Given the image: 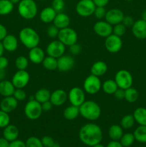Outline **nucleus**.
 Segmentation results:
<instances>
[{
    "label": "nucleus",
    "instance_id": "1",
    "mask_svg": "<svg viewBox=\"0 0 146 147\" xmlns=\"http://www.w3.org/2000/svg\"><path fill=\"white\" fill-rule=\"evenodd\" d=\"M103 134L101 128L94 123L83 125L79 131V138L84 145L93 146L101 143Z\"/></svg>",
    "mask_w": 146,
    "mask_h": 147
},
{
    "label": "nucleus",
    "instance_id": "2",
    "mask_svg": "<svg viewBox=\"0 0 146 147\" xmlns=\"http://www.w3.org/2000/svg\"><path fill=\"white\" fill-rule=\"evenodd\" d=\"M19 39L21 44L29 50L38 46L40 42V37L37 32L30 27H24L20 30Z\"/></svg>",
    "mask_w": 146,
    "mask_h": 147
},
{
    "label": "nucleus",
    "instance_id": "3",
    "mask_svg": "<svg viewBox=\"0 0 146 147\" xmlns=\"http://www.w3.org/2000/svg\"><path fill=\"white\" fill-rule=\"evenodd\" d=\"M80 115L90 121L97 120L101 116V108L94 100H85L79 107Z\"/></svg>",
    "mask_w": 146,
    "mask_h": 147
},
{
    "label": "nucleus",
    "instance_id": "4",
    "mask_svg": "<svg viewBox=\"0 0 146 147\" xmlns=\"http://www.w3.org/2000/svg\"><path fill=\"white\" fill-rule=\"evenodd\" d=\"M18 13L24 20H31L38 12L37 4L34 0H21L17 7Z\"/></svg>",
    "mask_w": 146,
    "mask_h": 147
},
{
    "label": "nucleus",
    "instance_id": "5",
    "mask_svg": "<svg viewBox=\"0 0 146 147\" xmlns=\"http://www.w3.org/2000/svg\"><path fill=\"white\" fill-rule=\"evenodd\" d=\"M24 115L29 120H37L42 114V109L41 103L33 99L29 100V101L24 106Z\"/></svg>",
    "mask_w": 146,
    "mask_h": 147
},
{
    "label": "nucleus",
    "instance_id": "6",
    "mask_svg": "<svg viewBox=\"0 0 146 147\" xmlns=\"http://www.w3.org/2000/svg\"><path fill=\"white\" fill-rule=\"evenodd\" d=\"M102 88V83L100 78L90 74L87 76L83 83V90L90 95H94L98 93Z\"/></svg>",
    "mask_w": 146,
    "mask_h": 147
},
{
    "label": "nucleus",
    "instance_id": "7",
    "mask_svg": "<svg viewBox=\"0 0 146 147\" xmlns=\"http://www.w3.org/2000/svg\"><path fill=\"white\" fill-rule=\"evenodd\" d=\"M57 38L64 45L70 47V46L77 43L78 35H77V33L75 30H73L71 27H68L60 30V32H59Z\"/></svg>",
    "mask_w": 146,
    "mask_h": 147
},
{
    "label": "nucleus",
    "instance_id": "8",
    "mask_svg": "<svg viewBox=\"0 0 146 147\" xmlns=\"http://www.w3.org/2000/svg\"><path fill=\"white\" fill-rule=\"evenodd\" d=\"M96 6L92 0H80L77 3L75 11L82 17H89L94 14Z\"/></svg>",
    "mask_w": 146,
    "mask_h": 147
},
{
    "label": "nucleus",
    "instance_id": "9",
    "mask_svg": "<svg viewBox=\"0 0 146 147\" xmlns=\"http://www.w3.org/2000/svg\"><path fill=\"white\" fill-rule=\"evenodd\" d=\"M114 80L118 88L124 90L132 87L133 83V76L128 70H118L115 76Z\"/></svg>",
    "mask_w": 146,
    "mask_h": 147
},
{
    "label": "nucleus",
    "instance_id": "10",
    "mask_svg": "<svg viewBox=\"0 0 146 147\" xmlns=\"http://www.w3.org/2000/svg\"><path fill=\"white\" fill-rule=\"evenodd\" d=\"M68 100L70 104L80 107L85 101V92L79 87H74L68 93Z\"/></svg>",
    "mask_w": 146,
    "mask_h": 147
},
{
    "label": "nucleus",
    "instance_id": "11",
    "mask_svg": "<svg viewBox=\"0 0 146 147\" xmlns=\"http://www.w3.org/2000/svg\"><path fill=\"white\" fill-rule=\"evenodd\" d=\"M65 50L66 46L59 40H56L49 43L46 48V52L49 56L57 59L64 55Z\"/></svg>",
    "mask_w": 146,
    "mask_h": 147
},
{
    "label": "nucleus",
    "instance_id": "12",
    "mask_svg": "<svg viewBox=\"0 0 146 147\" xmlns=\"http://www.w3.org/2000/svg\"><path fill=\"white\" fill-rule=\"evenodd\" d=\"M123 40L121 37L114 34L107 37L104 40V47L110 53H117L122 49Z\"/></svg>",
    "mask_w": 146,
    "mask_h": 147
},
{
    "label": "nucleus",
    "instance_id": "13",
    "mask_svg": "<svg viewBox=\"0 0 146 147\" xmlns=\"http://www.w3.org/2000/svg\"><path fill=\"white\" fill-rule=\"evenodd\" d=\"M30 76L27 70H17L11 78V83L15 88H23L28 85Z\"/></svg>",
    "mask_w": 146,
    "mask_h": 147
},
{
    "label": "nucleus",
    "instance_id": "14",
    "mask_svg": "<svg viewBox=\"0 0 146 147\" xmlns=\"http://www.w3.org/2000/svg\"><path fill=\"white\" fill-rule=\"evenodd\" d=\"M113 26L106 21H98L93 26V30L97 35L106 38L113 34Z\"/></svg>",
    "mask_w": 146,
    "mask_h": 147
},
{
    "label": "nucleus",
    "instance_id": "15",
    "mask_svg": "<svg viewBox=\"0 0 146 147\" xmlns=\"http://www.w3.org/2000/svg\"><path fill=\"white\" fill-rule=\"evenodd\" d=\"M125 14L121 9L117 8H113L107 11L104 19H105L106 22L114 26L115 24L122 23Z\"/></svg>",
    "mask_w": 146,
    "mask_h": 147
},
{
    "label": "nucleus",
    "instance_id": "16",
    "mask_svg": "<svg viewBox=\"0 0 146 147\" xmlns=\"http://www.w3.org/2000/svg\"><path fill=\"white\" fill-rule=\"evenodd\" d=\"M74 59L72 56L63 55L57 58V70L60 72H67L74 66Z\"/></svg>",
    "mask_w": 146,
    "mask_h": 147
},
{
    "label": "nucleus",
    "instance_id": "17",
    "mask_svg": "<svg viewBox=\"0 0 146 147\" xmlns=\"http://www.w3.org/2000/svg\"><path fill=\"white\" fill-rule=\"evenodd\" d=\"M68 99L67 92L63 89H57L51 93L50 101L54 106H61L66 103Z\"/></svg>",
    "mask_w": 146,
    "mask_h": 147
},
{
    "label": "nucleus",
    "instance_id": "18",
    "mask_svg": "<svg viewBox=\"0 0 146 147\" xmlns=\"http://www.w3.org/2000/svg\"><path fill=\"white\" fill-rule=\"evenodd\" d=\"M133 34L139 40L146 39V22L143 20H137L132 26Z\"/></svg>",
    "mask_w": 146,
    "mask_h": 147
},
{
    "label": "nucleus",
    "instance_id": "19",
    "mask_svg": "<svg viewBox=\"0 0 146 147\" xmlns=\"http://www.w3.org/2000/svg\"><path fill=\"white\" fill-rule=\"evenodd\" d=\"M44 50L41 47H37L30 49L28 54V59L30 62L36 65L42 64L45 57Z\"/></svg>",
    "mask_w": 146,
    "mask_h": 147
},
{
    "label": "nucleus",
    "instance_id": "20",
    "mask_svg": "<svg viewBox=\"0 0 146 147\" xmlns=\"http://www.w3.org/2000/svg\"><path fill=\"white\" fill-rule=\"evenodd\" d=\"M18 106V100L13 96L4 97L0 103V109L1 110L9 113L14 111Z\"/></svg>",
    "mask_w": 146,
    "mask_h": 147
},
{
    "label": "nucleus",
    "instance_id": "21",
    "mask_svg": "<svg viewBox=\"0 0 146 147\" xmlns=\"http://www.w3.org/2000/svg\"><path fill=\"white\" fill-rule=\"evenodd\" d=\"M4 50L9 53H12L17 50L18 47V40L13 34H7L1 41Z\"/></svg>",
    "mask_w": 146,
    "mask_h": 147
},
{
    "label": "nucleus",
    "instance_id": "22",
    "mask_svg": "<svg viewBox=\"0 0 146 147\" xmlns=\"http://www.w3.org/2000/svg\"><path fill=\"white\" fill-rule=\"evenodd\" d=\"M57 13L52 7H47L42 9L40 13V18L42 22L50 24L53 22Z\"/></svg>",
    "mask_w": 146,
    "mask_h": 147
},
{
    "label": "nucleus",
    "instance_id": "23",
    "mask_svg": "<svg viewBox=\"0 0 146 147\" xmlns=\"http://www.w3.org/2000/svg\"><path fill=\"white\" fill-rule=\"evenodd\" d=\"M19 134V132L18 128L15 125L10 124L9 123L8 126L4 128L3 137L5 138L9 142H11L18 139Z\"/></svg>",
    "mask_w": 146,
    "mask_h": 147
},
{
    "label": "nucleus",
    "instance_id": "24",
    "mask_svg": "<svg viewBox=\"0 0 146 147\" xmlns=\"http://www.w3.org/2000/svg\"><path fill=\"white\" fill-rule=\"evenodd\" d=\"M70 24V18L67 14L64 12L57 13L53 21V24L60 30L68 27Z\"/></svg>",
    "mask_w": 146,
    "mask_h": 147
},
{
    "label": "nucleus",
    "instance_id": "25",
    "mask_svg": "<svg viewBox=\"0 0 146 147\" xmlns=\"http://www.w3.org/2000/svg\"><path fill=\"white\" fill-rule=\"evenodd\" d=\"M107 69H108V67H107V63L104 61L99 60V61L95 62L92 65L90 68V73L92 75L100 78L107 73Z\"/></svg>",
    "mask_w": 146,
    "mask_h": 147
},
{
    "label": "nucleus",
    "instance_id": "26",
    "mask_svg": "<svg viewBox=\"0 0 146 147\" xmlns=\"http://www.w3.org/2000/svg\"><path fill=\"white\" fill-rule=\"evenodd\" d=\"M15 89V87L11 81L7 80H3L0 81V95L3 97L13 96Z\"/></svg>",
    "mask_w": 146,
    "mask_h": 147
},
{
    "label": "nucleus",
    "instance_id": "27",
    "mask_svg": "<svg viewBox=\"0 0 146 147\" xmlns=\"http://www.w3.org/2000/svg\"><path fill=\"white\" fill-rule=\"evenodd\" d=\"M80 115V109L79 107L73 105H70L66 108L63 111V116L65 119L68 121H73L77 119Z\"/></svg>",
    "mask_w": 146,
    "mask_h": 147
},
{
    "label": "nucleus",
    "instance_id": "28",
    "mask_svg": "<svg viewBox=\"0 0 146 147\" xmlns=\"http://www.w3.org/2000/svg\"><path fill=\"white\" fill-rule=\"evenodd\" d=\"M135 122L140 126H146V109L144 107L137 108L133 112Z\"/></svg>",
    "mask_w": 146,
    "mask_h": 147
},
{
    "label": "nucleus",
    "instance_id": "29",
    "mask_svg": "<svg viewBox=\"0 0 146 147\" xmlns=\"http://www.w3.org/2000/svg\"><path fill=\"white\" fill-rule=\"evenodd\" d=\"M109 137L113 141H120L123 135V129L121 126L113 124L110 126L108 130Z\"/></svg>",
    "mask_w": 146,
    "mask_h": 147
},
{
    "label": "nucleus",
    "instance_id": "30",
    "mask_svg": "<svg viewBox=\"0 0 146 147\" xmlns=\"http://www.w3.org/2000/svg\"><path fill=\"white\" fill-rule=\"evenodd\" d=\"M117 88H118V86L117 83L115 81V80H113V79H108L102 84V89L106 94H114Z\"/></svg>",
    "mask_w": 146,
    "mask_h": 147
},
{
    "label": "nucleus",
    "instance_id": "31",
    "mask_svg": "<svg viewBox=\"0 0 146 147\" xmlns=\"http://www.w3.org/2000/svg\"><path fill=\"white\" fill-rule=\"evenodd\" d=\"M51 93L47 88L39 89L34 94V99L39 103H42L44 102L50 100Z\"/></svg>",
    "mask_w": 146,
    "mask_h": 147
},
{
    "label": "nucleus",
    "instance_id": "32",
    "mask_svg": "<svg viewBox=\"0 0 146 147\" xmlns=\"http://www.w3.org/2000/svg\"><path fill=\"white\" fill-rule=\"evenodd\" d=\"M139 98V93L135 88L130 87L125 90V98L128 103H133L137 101Z\"/></svg>",
    "mask_w": 146,
    "mask_h": 147
},
{
    "label": "nucleus",
    "instance_id": "33",
    "mask_svg": "<svg viewBox=\"0 0 146 147\" xmlns=\"http://www.w3.org/2000/svg\"><path fill=\"white\" fill-rule=\"evenodd\" d=\"M14 5L9 0H0V15L9 14L14 9Z\"/></svg>",
    "mask_w": 146,
    "mask_h": 147
},
{
    "label": "nucleus",
    "instance_id": "34",
    "mask_svg": "<svg viewBox=\"0 0 146 147\" xmlns=\"http://www.w3.org/2000/svg\"><path fill=\"white\" fill-rule=\"evenodd\" d=\"M133 134L137 142L146 144V126H139L135 130Z\"/></svg>",
    "mask_w": 146,
    "mask_h": 147
},
{
    "label": "nucleus",
    "instance_id": "35",
    "mask_svg": "<svg viewBox=\"0 0 146 147\" xmlns=\"http://www.w3.org/2000/svg\"><path fill=\"white\" fill-rule=\"evenodd\" d=\"M42 64L46 70H54L57 69V59L48 55L44 57Z\"/></svg>",
    "mask_w": 146,
    "mask_h": 147
},
{
    "label": "nucleus",
    "instance_id": "36",
    "mask_svg": "<svg viewBox=\"0 0 146 147\" xmlns=\"http://www.w3.org/2000/svg\"><path fill=\"white\" fill-rule=\"evenodd\" d=\"M134 116L132 114H127L122 118L120 121V126L124 129H130L133 127L135 124Z\"/></svg>",
    "mask_w": 146,
    "mask_h": 147
},
{
    "label": "nucleus",
    "instance_id": "37",
    "mask_svg": "<svg viewBox=\"0 0 146 147\" xmlns=\"http://www.w3.org/2000/svg\"><path fill=\"white\" fill-rule=\"evenodd\" d=\"M135 141L134 134L132 133L123 134V136L120 139V142L123 147H130L133 144Z\"/></svg>",
    "mask_w": 146,
    "mask_h": 147
},
{
    "label": "nucleus",
    "instance_id": "38",
    "mask_svg": "<svg viewBox=\"0 0 146 147\" xmlns=\"http://www.w3.org/2000/svg\"><path fill=\"white\" fill-rule=\"evenodd\" d=\"M29 65V59L24 55L17 57L15 60V66L18 70H26Z\"/></svg>",
    "mask_w": 146,
    "mask_h": 147
},
{
    "label": "nucleus",
    "instance_id": "39",
    "mask_svg": "<svg viewBox=\"0 0 146 147\" xmlns=\"http://www.w3.org/2000/svg\"><path fill=\"white\" fill-rule=\"evenodd\" d=\"M26 147H44L41 139L37 136H30L26 140Z\"/></svg>",
    "mask_w": 146,
    "mask_h": 147
},
{
    "label": "nucleus",
    "instance_id": "40",
    "mask_svg": "<svg viewBox=\"0 0 146 147\" xmlns=\"http://www.w3.org/2000/svg\"><path fill=\"white\" fill-rule=\"evenodd\" d=\"M10 123V116L8 113L0 109V128L4 129Z\"/></svg>",
    "mask_w": 146,
    "mask_h": 147
},
{
    "label": "nucleus",
    "instance_id": "41",
    "mask_svg": "<svg viewBox=\"0 0 146 147\" xmlns=\"http://www.w3.org/2000/svg\"><path fill=\"white\" fill-rule=\"evenodd\" d=\"M126 28H127V27H126L123 23H120V24H115V25L113 26V34L121 37L122 36H123L125 34Z\"/></svg>",
    "mask_w": 146,
    "mask_h": 147
},
{
    "label": "nucleus",
    "instance_id": "42",
    "mask_svg": "<svg viewBox=\"0 0 146 147\" xmlns=\"http://www.w3.org/2000/svg\"><path fill=\"white\" fill-rule=\"evenodd\" d=\"M65 7L64 0H53L52 2V7L54 9L57 13L62 12Z\"/></svg>",
    "mask_w": 146,
    "mask_h": 147
},
{
    "label": "nucleus",
    "instance_id": "43",
    "mask_svg": "<svg viewBox=\"0 0 146 147\" xmlns=\"http://www.w3.org/2000/svg\"><path fill=\"white\" fill-rule=\"evenodd\" d=\"M59 32H60V29L57 28L54 24L49 26L47 30V34L48 37L52 39H54L58 37Z\"/></svg>",
    "mask_w": 146,
    "mask_h": 147
},
{
    "label": "nucleus",
    "instance_id": "44",
    "mask_svg": "<svg viewBox=\"0 0 146 147\" xmlns=\"http://www.w3.org/2000/svg\"><path fill=\"white\" fill-rule=\"evenodd\" d=\"M13 96L18 101H22L27 98V93L23 88H16L14 92Z\"/></svg>",
    "mask_w": 146,
    "mask_h": 147
},
{
    "label": "nucleus",
    "instance_id": "45",
    "mask_svg": "<svg viewBox=\"0 0 146 147\" xmlns=\"http://www.w3.org/2000/svg\"><path fill=\"white\" fill-rule=\"evenodd\" d=\"M106 13H107V10L104 7H96L93 15L98 20H102L104 18Z\"/></svg>",
    "mask_w": 146,
    "mask_h": 147
},
{
    "label": "nucleus",
    "instance_id": "46",
    "mask_svg": "<svg viewBox=\"0 0 146 147\" xmlns=\"http://www.w3.org/2000/svg\"><path fill=\"white\" fill-rule=\"evenodd\" d=\"M42 143L44 147H51L55 143L52 137L49 136H44L41 139Z\"/></svg>",
    "mask_w": 146,
    "mask_h": 147
},
{
    "label": "nucleus",
    "instance_id": "47",
    "mask_svg": "<svg viewBox=\"0 0 146 147\" xmlns=\"http://www.w3.org/2000/svg\"><path fill=\"white\" fill-rule=\"evenodd\" d=\"M69 47H70V53L72 55H77L80 54V52H81V46L77 43L72 45Z\"/></svg>",
    "mask_w": 146,
    "mask_h": 147
},
{
    "label": "nucleus",
    "instance_id": "48",
    "mask_svg": "<svg viewBox=\"0 0 146 147\" xmlns=\"http://www.w3.org/2000/svg\"><path fill=\"white\" fill-rule=\"evenodd\" d=\"M134 22V20H133V18L131 16H125L124 18H123V22H122V23H123L126 27H132V26L133 25Z\"/></svg>",
    "mask_w": 146,
    "mask_h": 147
},
{
    "label": "nucleus",
    "instance_id": "49",
    "mask_svg": "<svg viewBox=\"0 0 146 147\" xmlns=\"http://www.w3.org/2000/svg\"><path fill=\"white\" fill-rule=\"evenodd\" d=\"M114 96L117 100H123L125 98V90L118 88L114 93Z\"/></svg>",
    "mask_w": 146,
    "mask_h": 147
},
{
    "label": "nucleus",
    "instance_id": "50",
    "mask_svg": "<svg viewBox=\"0 0 146 147\" xmlns=\"http://www.w3.org/2000/svg\"><path fill=\"white\" fill-rule=\"evenodd\" d=\"M9 65V60L4 56H0V70H5Z\"/></svg>",
    "mask_w": 146,
    "mask_h": 147
},
{
    "label": "nucleus",
    "instance_id": "51",
    "mask_svg": "<svg viewBox=\"0 0 146 147\" xmlns=\"http://www.w3.org/2000/svg\"><path fill=\"white\" fill-rule=\"evenodd\" d=\"M9 147H26V144L25 142H24L23 141L16 139V140L10 142Z\"/></svg>",
    "mask_w": 146,
    "mask_h": 147
},
{
    "label": "nucleus",
    "instance_id": "52",
    "mask_svg": "<svg viewBox=\"0 0 146 147\" xmlns=\"http://www.w3.org/2000/svg\"><path fill=\"white\" fill-rule=\"evenodd\" d=\"M41 105L43 111H49L51 110V109H52L53 106H54L50 100H47V101L44 102V103H41Z\"/></svg>",
    "mask_w": 146,
    "mask_h": 147
},
{
    "label": "nucleus",
    "instance_id": "53",
    "mask_svg": "<svg viewBox=\"0 0 146 147\" xmlns=\"http://www.w3.org/2000/svg\"><path fill=\"white\" fill-rule=\"evenodd\" d=\"M7 30L4 25L0 23V41H2L3 39L7 35Z\"/></svg>",
    "mask_w": 146,
    "mask_h": 147
},
{
    "label": "nucleus",
    "instance_id": "54",
    "mask_svg": "<svg viewBox=\"0 0 146 147\" xmlns=\"http://www.w3.org/2000/svg\"><path fill=\"white\" fill-rule=\"evenodd\" d=\"M96 7H104L107 6L110 0H92Z\"/></svg>",
    "mask_w": 146,
    "mask_h": 147
},
{
    "label": "nucleus",
    "instance_id": "55",
    "mask_svg": "<svg viewBox=\"0 0 146 147\" xmlns=\"http://www.w3.org/2000/svg\"><path fill=\"white\" fill-rule=\"evenodd\" d=\"M106 147H123L119 141H113L112 140L108 143Z\"/></svg>",
    "mask_w": 146,
    "mask_h": 147
},
{
    "label": "nucleus",
    "instance_id": "56",
    "mask_svg": "<svg viewBox=\"0 0 146 147\" xmlns=\"http://www.w3.org/2000/svg\"><path fill=\"white\" fill-rule=\"evenodd\" d=\"M9 143L8 140L4 137L0 138V147H9Z\"/></svg>",
    "mask_w": 146,
    "mask_h": 147
},
{
    "label": "nucleus",
    "instance_id": "57",
    "mask_svg": "<svg viewBox=\"0 0 146 147\" xmlns=\"http://www.w3.org/2000/svg\"><path fill=\"white\" fill-rule=\"evenodd\" d=\"M5 76H6L5 70H0V81L4 80Z\"/></svg>",
    "mask_w": 146,
    "mask_h": 147
},
{
    "label": "nucleus",
    "instance_id": "58",
    "mask_svg": "<svg viewBox=\"0 0 146 147\" xmlns=\"http://www.w3.org/2000/svg\"><path fill=\"white\" fill-rule=\"evenodd\" d=\"M4 48L3 47V45L1 41H0V56H2L3 54H4Z\"/></svg>",
    "mask_w": 146,
    "mask_h": 147
},
{
    "label": "nucleus",
    "instance_id": "59",
    "mask_svg": "<svg viewBox=\"0 0 146 147\" xmlns=\"http://www.w3.org/2000/svg\"><path fill=\"white\" fill-rule=\"evenodd\" d=\"M141 19H142V20H144V21L146 22V9H145L144 11H143V12H142Z\"/></svg>",
    "mask_w": 146,
    "mask_h": 147
},
{
    "label": "nucleus",
    "instance_id": "60",
    "mask_svg": "<svg viewBox=\"0 0 146 147\" xmlns=\"http://www.w3.org/2000/svg\"><path fill=\"white\" fill-rule=\"evenodd\" d=\"M9 1H11L13 4H19L21 0H9Z\"/></svg>",
    "mask_w": 146,
    "mask_h": 147
},
{
    "label": "nucleus",
    "instance_id": "61",
    "mask_svg": "<svg viewBox=\"0 0 146 147\" xmlns=\"http://www.w3.org/2000/svg\"><path fill=\"white\" fill-rule=\"evenodd\" d=\"M92 147H105L104 146H103L102 144H96V145H94V146H92Z\"/></svg>",
    "mask_w": 146,
    "mask_h": 147
},
{
    "label": "nucleus",
    "instance_id": "62",
    "mask_svg": "<svg viewBox=\"0 0 146 147\" xmlns=\"http://www.w3.org/2000/svg\"><path fill=\"white\" fill-rule=\"evenodd\" d=\"M51 147H61V146H60V145L58 143H57V142H55V143H54V144H53L52 146Z\"/></svg>",
    "mask_w": 146,
    "mask_h": 147
},
{
    "label": "nucleus",
    "instance_id": "63",
    "mask_svg": "<svg viewBox=\"0 0 146 147\" xmlns=\"http://www.w3.org/2000/svg\"><path fill=\"white\" fill-rule=\"evenodd\" d=\"M125 1H133V0H125Z\"/></svg>",
    "mask_w": 146,
    "mask_h": 147
},
{
    "label": "nucleus",
    "instance_id": "64",
    "mask_svg": "<svg viewBox=\"0 0 146 147\" xmlns=\"http://www.w3.org/2000/svg\"><path fill=\"white\" fill-rule=\"evenodd\" d=\"M40 1H46V0H40Z\"/></svg>",
    "mask_w": 146,
    "mask_h": 147
}]
</instances>
